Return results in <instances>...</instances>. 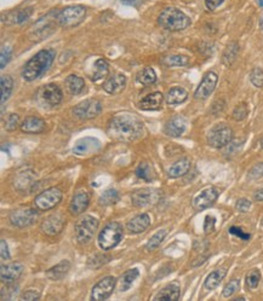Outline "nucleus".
Wrapping results in <instances>:
<instances>
[{
  "label": "nucleus",
  "instance_id": "f257e3e1",
  "mask_svg": "<svg viewBox=\"0 0 263 301\" xmlns=\"http://www.w3.org/2000/svg\"><path fill=\"white\" fill-rule=\"evenodd\" d=\"M144 125L136 115L123 112L109 121L107 134L112 139L123 143H131L143 136Z\"/></svg>",
  "mask_w": 263,
  "mask_h": 301
},
{
  "label": "nucleus",
  "instance_id": "f03ea898",
  "mask_svg": "<svg viewBox=\"0 0 263 301\" xmlns=\"http://www.w3.org/2000/svg\"><path fill=\"white\" fill-rule=\"evenodd\" d=\"M55 56L56 53L53 48L39 51L35 56H33L26 63L23 70H22V78L26 81H34L35 79H38L39 77L48 72L55 60Z\"/></svg>",
  "mask_w": 263,
  "mask_h": 301
},
{
  "label": "nucleus",
  "instance_id": "7ed1b4c3",
  "mask_svg": "<svg viewBox=\"0 0 263 301\" xmlns=\"http://www.w3.org/2000/svg\"><path fill=\"white\" fill-rule=\"evenodd\" d=\"M158 23L161 28L170 32H179L186 29L191 24V19L187 15L174 7H168L158 17Z\"/></svg>",
  "mask_w": 263,
  "mask_h": 301
},
{
  "label": "nucleus",
  "instance_id": "20e7f679",
  "mask_svg": "<svg viewBox=\"0 0 263 301\" xmlns=\"http://www.w3.org/2000/svg\"><path fill=\"white\" fill-rule=\"evenodd\" d=\"M123 235H124V231H123V226L119 222H109L103 227V230L98 235V246L103 251L113 249L120 243Z\"/></svg>",
  "mask_w": 263,
  "mask_h": 301
},
{
  "label": "nucleus",
  "instance_id": "39448f33",
  "mask_svg": "<svg viewBox=\"0 0 263 301\" xmlns=\"http://www.w3.org/2000/svg\"><path fill=\"white\" fill-rule=\"evenodd\" d=\"M87 16V9L83 5H72L61 10L57 14L58 26L62 28H73L82 23Z\"/></svg>",
  "mask_w": 263,
  "mask_h": 301
},
{
  "label": "nucleus",
  "instance_id": "423d86ee",
  "mask_svg": "<svg viewBox=\"0 0 263 301\" xmlns=\"http://www.w3.org/2000/svg\"><path fill=\"white\" fill-rule=\"evenodd\" d=\"M58 12H50L46 16L41 17L36 23L31 28V39L33 41H40L48 38L49 35L56 31V23L57 21Z\"/></svg>",
  "mask_w": 263,
  "mask_h": 301
},
{
  "label": "nucleus",
  "instance_id": "0eeeda50",
  "mask_svg": "<svg viewBox=\"0 0 263 301\" xmlns=\"http://www.w3.org/2000/svg\"><path fill=\"white\" fill-rule=\"evenodd\" d=\"M98 229V220L96 218L87 215L75 225V239L78 243L85 244L92 239L93 235Z\"/></svg>",
  "mask_w": 263,
  "mask_h": 301
},
{
  "label": "nucleus",
  "instance_id": "6e6552de",
  "mask_svg": "<svg viewBox=\"0 0 263 301\" xmlns=\"http://www.w3.org/2000/svg\"><path fill=\"white\" fill-rule=\"evenodd\" d=\"M233 131L227 125H216L208 134V143L212 148L221 149L232 142Z\"/></svg>",
  "mask_w": 263,
  "mask_h": 301
},
{
  "label": "nucleus",
  "instance_id": "1a4fd4ad",
  "mask_svg": "<svg viewBox=\"0 0 263 301\" xmlns=\"http://www.w3.org/2000/svg\"><path fill=\"white\" fill-rule=\"evenodd\" d=\"M62 200V191L58 188H50L34 199V205L40 210H50Z\"/></svg>",
  "mask_w": 263,
  "mask_h": 301
},
{
  "label": "nucleus",
  "instance_id": "9d476101",
  "mask_svg": "<svg viewBox=\"0 0 263 301\" xmlns=\"http://www.w3.org/2000/svg\"><path fill=\"white\" fill-rule=\"evenodd\" d=\"M102 111V104L97 99H87L73 109V114L80 120L95 119Z\"/></svg>",
  "mask_w": 263,
  "mask_h": 301
},
{
  "label": "nucleus",
  "instance_id": "9b49d317",
  "mask_svg": "<svg viewBox=\"0 0 263 301\" xmlns=\"http://www.w3.org/2000/svg\"><path fill=\"white\" fill-rule=\"evenodd\" d=\"M38 219V212L33 208H18L10 213V222L16 227H27Z\"/></svg>",
  "mask_w": 263,
  "mask_h": 301
},
{
  "label": "nucleus",
  "instance_id": "f8f14e48",
  "mask_svg": "<svg viewBox=\"0 0 263 301\" xmlns=\"http://www.w3.org/2000/svg\"><path fill=\"white\" fill-rule=\"evenodd\" d=\"M115 285H117V280L113 276H107V277L102 278L100 282L93 285L92 292H91V299L95 301L108 299L112 295Z\"/></svg>",
  "mask_w": 263,
  "mask_h": 301
},
{
  "label": "nucleus",
  "instance_id": "ddd939ff",
  "mask_svg": "<svg viewBox=\"0 0 263 301\" xmlns=\"http://www.w3.org/2000/svg\"><path fill=\"white\" fill-rule=\"evenodd\" d=\"M161 192L156 189H149V188H144V189L136 190L131 196V202L135 207H146V206L154 205L160 199Z\"/></svg>",
  "mask_w": 263,
  "mask_h": 301
},
{
  "label": "nucleus",
  "instance_id": "4468645a",
  "mask_svg": "<svg viewBox=\"0 0 263 301\" xmlns=\"http://www.w3.org/2000/svg\"><path fill=\"white\" fill-rule=\"evenodd\" d=\"M218 190L216 188H206V189L201 190L193 200V207L194 209L200 212V210L206 209V208L211 207L213 203L216 202V200L218 199Z\"/></svg>",
  "mask_w": 263,
  "mask_h": 301
},
{
  "label": "nucleus",
  "instance_id": "2eb2a0df",
  "mask_svg": "<svg viewBox=\"0 0 263 301\" xmlns=\"http://www.w3.org/2000/svg\"><path fill=\"white\" fill-rule=\"evenodd\" d=\"M38 97L44 104L55 107L62 100V91L56 84H48L41 87L38 92Z\"/></svg>",
  "mask_w": 263,
  "mask_h": 301
},
{
  "label": "nucleus",
  "instance_id": "dca6fc26",
  "mask_svg": "<svg viewBox=\"0 0 263 301\" xmlns=\"http://www.w3.org/2000/svg\"><path fill=\"white\" fill-rule=\"evenodd\" d=\"M217 74L213 72H209L204 75L203 80H201L200 85L196 89L194 97L198 99H206L210 97V95L215 91V87L217 85Z\"/></svg>",
  "mask_w": 263,
  "mask_h": 301
},
{
  "label": "nucleus",
  "instance_id": "f3484780",
  "mask_svg": "<svg viewBox=\"0 0 263 301\" xmlns=\"http://www.w3.org/2000/svg\"><path fill=\"white\" fill-rule=\"evenodd\" d=\"M101 149V142L93 137H85L79 139L73 148V153L77 156H87L97 153Z\"/></svg>",
  "mask_w": 263,
  "mask_h": 301
},
{
  "label": "nucleus",
  "instance_id": "a211bd4d",
  "mask_svg": "<svg viewBox=\"0 0 263 301\" xmlns=\"http://www.w3.org/2000/svg\"><path fill=\"white\" fill-rule=\"evenodd\" d=\"M35 183V174L29 168L19 171L15 177V188L21 192L31 191Z\"/></svg>",
  "mask_w": 263,
  "mask_h": 301
},
{
  "label": "nucleus",
  "instance_id": "6ab92c4d",
  "mask_svg": "<svg viewBox=\"0 0 263 301\" xmlns=\"http://www.w3.org/2000/svg\"><path fill=\"white\" fill-rule=\"evenodd\" d=\"M63 227H65V219L60 214L50 215L41 222V230L49 236H56L62 231Z\"/></svg>",
  "mask_w": 263,
  "mask_h": 301
},
{
  "label": "nucleus",
  "instance_id": "aec40b11",
  "mask_svg": "<svg viewBox=\"0 0 263 301\" xmlns=\"http://www.w3.org/2000/svg\"><path fill=\"white\" fill-rule=\"evenodd\" d=\"M23 272V265L19 263L7 264V265H1L0 269V278L2 283H14L15 281L18 280Z\"/></svg>",
  "mask_w": 263,
  "mask_h": 301
},
{
  "label": "nucleus",
  "instance_id": "412c9836",
  "mask_svg": "<svg viewBox=\"0 0 263 301\" xmlns=\"http://www.w3.org/2000/svg\"><path fill=\"white\" fill-rule=\"evenodd\" d=\"M151 225V218L147 213H142V214L136 215V217L132 218L129 222H127L126 227H127V231L130 234H141V232L146 231L147 229Z\"/></svg>",
  "mask_w": 263,
  "mask_h": 301
},
{
  "label": "nucleus",
  "instance_id": "4be33fe9",
  "mask_svg": "<svg viewBox=\"0 0 263 301\" xmlns=\"http://www.w3.org/2000/svg\"><path fill=\"white\" fill-rule=\"evenodd\" d=\"M126 86V78L124 74H114L103 84V90L109 95H118Z\"/></svg>",
  "mask_w": 263,
  "mask_h": 301
},
{
  "label": "nucleus",
  "instance_id": "5701e85b",
  "mask_svg": "<svg viewBox=\"0 0 263 301\" xmlns=\"http://www.w3.org/2000/svg\"><path fill=\"white\" fill-rule=\"evenodd\" d=\"M108 74H109V65H108L107 61L103 58L96 60L93 63V72L90 77L91 81H93L95 84H100L107 79Z\"/></svg>",
  "mask_w": 263,
  "mask_h": 301
},
{
  "label": "nucleus",
  "instance_id": "b1692460",
  "mask_svg": "<svg viewBox=\"0 0 263 301\" xmlns=\"http://www.w3.org/2000/svg\"><path fill=\"white\" fill-rule=\"evenodd\" d=\"M45 121L43 119L38 116H29L22 122L21 125V129L22 132L24 133H31V134H35V133H41L45 129Z\"/></svg>",
  "mask_w": 263,
  "mask_h": 301
},
{
  "label": "nucleus",
  "instance_id": "393cba45",
  "mask_svg": "<svg viewBox=\"0 0 263 301\" xmlns=\"http://www.w3.org/2000/svg\"><path fill=\"white\" fill-rule=\"evenodd\" d=\"M88 202H90V199H88V192L85 191H79L73 196L72 202H70V213L74 215H79L82 213H84L87 210V208L88 207Z\"/></svg>",
  "mask_w": 263,
  "mask_h": 301
},
{
  "label": "nucleus",
  "instance_id": "a878e982",
  "mask_svg": "<svg viewBox=\"0 0 263 301\" xmlns=\"http://www.w3.org/2000/svg\"><path fill=\"white\" fill-rule=\"evenodd\" d=\"M186 131V121H184L183 117L176 116L174 119H171L170 121L166 124L165 127V133L169 137H179L183 134V132Z\"/></svg>",
  "mask_w": 263,
  "mask_h": 301
},
{
  "label": "nucleus",
  "instance_id": "bb28decb",
  "mask_svg": "<svg viewBox=\"0 0 263 301\" xmlns=\"http://www.w3.org/2000/svg\"><path fill=\"white\" fill-rule=\"evenodd\" d=\"M70 270V263L68 260H62L60 264L55 265L48 270L46 272V277L51 281H60L67 276V273Z\"/></svg>",
  "mask_w": 263,
  "mask_h": 301
},
{
  "label": "nucleus",
  "instance_id": "cd10ccee",
  "mask_svg": "<svg viewBox=\"0 0 263 301\" xmlns=\"http://www.w3.org/2000/svg\"><path fill=\"white\" fill-rule=\"evenodd\" d=\"M164 96L160 92H154V94L148 95L140 102V108L142 110H159L163 104Z\"/></svg>",
  "mask_w": 263,
  "mask_h": 301
},
{
  "label": "nucleus",
  "instance_id": "c85d7f7f",
  "mask_svg": "<svg viewBox=\"0 0 263 301\" xmlns=\"http://www.w3.org/2000/svg\"><path fill=\"white\" fill-rule=\"evenodd\" d=\"M66 85V89L67 91L70 92V95H79L84 91V87H85V81L83 78L78 77V75H70L67 77L65 81Z\"/></svg>",
  "mask_w": 263,
  "mask_h": 301
},
{
  "label": "nucleus",
  "instance_id": "c756f323",
  "mask_svg": "<svg viewBox=\"0 0 263 301\" xmlns=\"http://www.w3.org/2000/svg\"><path fill=\"white\" fill-rule=\"evenodd\" d=\"M179 298V287L177 285H169L154 297L156 301H176Z\"/></svg>",
  "mask_w": 263,
  "mask_h": 301
},
{
  "label": "nucleus",
  "instance_id": "7c9ffc66",
  "mask_svg": "<svg viewBox=\"0 0 263 301\" xmlns=\"http://www.w3.org/2000/svg\"><path fill=\"white\" fill-rule=\"evenodd\" d=\"M189 170H191V161L188 158H181L169 168L168 174L170 178H179L188 173Z\"/></svg>",
  "mask_w": 263,
  "mask_h": 301
},
{
  "label": "nucleus",
  "instance_id": "2f4dec72",
  "mask_svg": "<svg viewBox=\"0 0 263 301\" xmlns=\"http://www.w3.org/2000/svg\"><path fill=\"white\" fill-rule=\"evenodd\" d=\"M33 9L32 7H27V9L18 10V11H12L6 15V23L7 24H19L22 22L27 21L31 17Z\"/></svg>",
  "mask_w": 263,
  "mask_h": 301
},
{
  "label": "nucleus",
  "instance_id": "473e14b6",
  "mask_svg": "<svg viewBox=\"0 0 263 301\" xmlns=\"http://www.w3.org/2000/svg\"><path fill=\"white\" fill-rule=\"evenodd\" d=\"M187 97H188V94H187L186 90L182 89V87H173L171 90H169L165 99L169 105H175L183 103L187 99Z\"/></svg>",
  "mask_w": 263,
  "mask_h": 301
},
{
  "label": "nucleus",
  "instance_id": "72a5a7b5",
  "mask_svg": "<svg viewBox=\"0 0 263 301\" xmlns=\"http://www.w3.org/2000/svg\"><path fill=\"white\" fill-rule=\"evenodd\" d=\"M140 276V271L137 269H131V270L126 271L124 275L122 276L119 282V290L120 292H126L130 288L132 287L135 281L137 280V277Z\"/></svg>",
  "mask_w": 263,
  "mask_h": 301
},
{
  "label": "nucleus",
  "instance_id": "f704fd0d",
  "mask_svg": "<svg viewBox=\"0 0 263 301\" xmlns=\"http://www.w3.org/2000/svg\"><path fill=\"white\" fill-rule=\"evenodd\" d=\"M226 277V271L225 270H216L213 272H211L210 275L206 277L205 282H204V287L208 290H213L215 288H217L220 285V283L222 282L223 278Z\"/></svg>",
  "mask_w": 263,
  "mask_h": 301
},
{
  "label": "nucleus",
  "instance_id": "c9c22d12",
  "mask_svg": "<svg viewBox=\"0 0 263 301\" xmlns=\"http://www.w3.org/2000/svg\"><path fill=\"white\" fill-rule=\"evenodd\" d=\"M238 53H239V45L237 43H232L227 46V48L223 52L222 62L226 65H232L234 61L237 60Z\"/></svg>",
  "mask_w": 263,
  "mask_h": 301
},
{
  "label": "nucleus",
  "instance_id": "e433bc0d",
  "mask_svg": "<svg viewBox=\"0 0 263 301\" xmlns=\"http://www.w3.org/2000/svg\"><path fill=\"white\" fill-rule=\"evenodd\" d=\"M161 63L166 67H183L189 63L188 57L181 55H170L161 58Z\"/></svg>",
  "mask_w": 263,
  "mask_h": 301
},
{
  "label": "nucleus",
  "instance_id": "4c0bfd02",
  "mask_svg": "<svg viewBox=\"0 0 263 301\" xmlns=\"http://www.w3.org/2000/svg\"><path fill=\"white\" fill-rule=\"evenodd\" d=\"M0 86H1V104H4L11 95L12 87H14V80L10 75H2L1 79H0Z\"/></svg>",
  "mask_w": 263,
  "mask_h": 301
},
{
  "label": "nucleus",
  "instance_id": "58836bf2",
  "mask_svg": "<svg viewBox=\"0 0 263 301\" xmlns=\"http://www.w3.org/2000/svg\"><path fill=\"white\" fill-rule=\"evenodd\" d=\"M120 199L119 192L117 191L115 189H108L103 192L102 195L98 199V203L101 206H112L115 205Z\"/></svg>",
  "mask_w": 263,
  "mask_h": 301
},
{
  "label": "nucleus",
  "instance_id": "ea45409f",
  "mask_svg": "<svg viewBox=\"0 0 263 301\" xmlns=\"http://www.w3.org/2000/svg\"><path fill=\"white\" fill-rule=\"evenodd\" d=\"M137 81L142 85H152L157 81V74L151 67L144 68L137 74Z\"/></svg>",
  "mask_w": 263,
  "mask_h": 301
},
{
  "label": "nucleus",
  "instance_id": "a19ab883",
  "mask_svg": "<svg viewBox=\"0 0 263 301\" xmlns=\"http://www.w3.org/2000/svg\"><path fill=\"white\" fill-rule=\"evenodd\" d=\"M136 174H137V177L146 180V182H152L154 178L153 168H152L148 163H141V165L137 167Z\"/></svg>",
  "mask_w": 263,
  "mask_h": 301
},
{
  "label": "nucleus",
  "instance_id": "79ce46f5",
  "mask_svg": "<svg viewBox=\"0 0 263 301\" xmlns=\"http://www.w3.org/2000/svg\"><path fill=\"white\" fill-rule=\"evenodd\" d=\"M165 237H166L165 230H159L157 234H154L153 236L151 237V239H149L148 243H147L146 248L148 249V251H153V249L158 248V247L161 244V242L164 241V238H165Z\"/></svg>",
  "mask_w": 263,
  "mask_h": 301
},
{
  "label": "nucleus",
  "instance_id": "37998d69",
  "mask_svg": "<svg viewBox=\"0 0 263 301\" xmlns=\"http://www.w3.org/2000/svg\"><path fill=\"white\" fill-rule=\"evenodd\" d=\"M260 281H261V273L259 270H252L247 273L246 276V285L251 289H255L259 285Z\"/></svg>",
  "mask_w": 263,
  "mask_h": 301
},
{
  "label": "nucleus",
  "instance_id": "c03bdc74",
  "mask_svg": "<svg viewBox=\"0 0 263 301\" xmlns=\"http://www.w3.org/2000/svg\"><path fill=\"white\" fill-rule=\"evenodd\" d=\"M17 293H18V288L15 287L14 283H7L6 288H2L1 289V299L5 300H12L16 298Z\"/></svg>",
  "mask_w": 263,
  "mask_h": 301
},
{
  "label": "nucleus",
  "instance_id": "a18cd8bd",
  "mask_svg": "<svg viewBox=\"0 0 263 301\" xmlns=\"http://www.w3.org/2000/svg\"><path fill=\"white\" fill-rule=\"evenodd\" d=\"M240 287V281L239 280H232L229 283H227L226 285V287L223 288V297L225 298H229L232 297L233 294H234L235 292H237L238 289H239Z\"/></svg>",
  "mask_w": 263,
  "mask_h": 301
},
{
  "label": "nucleus",
  "instance_id": "49530a36",
  "mask_svg": "<svg viewBox=\"0 0 263 301\" xmlns=\"http://www.w3.org/2000/svg\"><path fill=\"white\" fill-rule=\"evenodd\" d=\"M18 122H19V116L17 114L7 115V117L5 119V129L9 132L15 131V129L18 127Z\"/></svg>",
  "mask_w": 263,
  "mask_h": 301
},
{
  "label": "nucleus",
  "instance_id": "de8ad7c7",
  "mask_svg": "<svg viewBox=\"0 0 263 301\" xmlns=\"http://www.w3.org/2000/svg\"><path fill=\"white\" fill-rule=\"evenodd\" d=\"M233 119L235 120V121H243V120L245 119V117L247 116V108L246 105L244 104V103H242V104H238L237 107L234 108V110H233Z\"/></svg>",
  "mask_w": 263,
  "mask_h": 301
},
{
  "label": "nucleus",
  "instance_id": "09e8293b",
  "mask_svg": "<svg viewBox=\"0 0 263 301\" xmlns=\"http://www.w3.org/2000/svg\"><path fill=\"white\" fill-rule=\"evenodd\" d=\"M250 80L256 87H263V70L260 68H255L250 75Z\"/></svg>",
  "mask_w": 263,
  "mask_h": 301
},
{
  "label": "nucleus",
  "instance_id": "8fccbe9b",
  "mask_svg": "<svg viewBox=\"0 0 263 301\" xmlns=\"http://www.w3.org/2000/svg\"><path fill=\"white\" fill-rule=\"evenodd\" d=\"M10 58H11V50L9 48H2L1 55H0V67H1V69H4L5 65L9 63Z\"/></svg>",
  "mask_w": 263,
  "mask_h": 301
},
{
  "label": "nucleus",
  "instance_id": "3c124183",
  "mask_svg": "<svg viewBox=\"0 0 263 301\" xmlns=\"http://www.w3.org/2000/svg\"><path fill=\"white\" fill-rule=\"evenodd\" d=\"M229 234L234 235V236H238L239 238L244 239V241H247V239L250 238V234H247V232H244L242 229H240V227H237V226L230 227Z\"/></svg>",
  "mask_w": 263,
  "mask_h": 301
},
{
  "label": "nucleus",
  "instance_id": "603ef678",
  "mask_svg": "<svg viewBox=\"0 0 263 301\" xmlns=\"http://www.w3.org/2000/svg\"><path fill=\"white\" fill-rule=\"evenodd\" d=\"M215 222H216L215 218L211 217V215H208V217L205 218V224H204V231H205L206 234H210V232L213 230V227H215Z\"/></svg>",
  "mask_w": 263,
  "mask_h": 301
},
{
  "label": "nucleus",
  "instance_id": "864d4df0",
  "mask_svg": "<svg viewBox=\"0 0 263 301\" xmlns=\"http://www.w3.org/2000/svg\"><path fill=\"white\" fill-rule=\"evenodd\" d=\"M96 259H97V256H96V255L93 256V258L88 259V266H90V268H96V263H98V268H100L101 265H103V264L107 263V260L109 258H108V256H105V254H103V255H101L100 260H96Z\"/></svg>",
  "mask_w": 263,
  "mask_h": 301
},
{
  "label": "nucleus",
  "instance_id": "5fc2aeb1",
  "mask_svg": "<svg viewBox=\"0 0 263 301\" xmlns=\"http://www.w3.org/2000/svg\"><path fill=\"white\" fill-rule=\"evenodd\" d=\"M250 207H251V202L246 199H242L237 202V209L239 212H247L250 209Z\"/></svg>",
  "mask_w": 263,
  "mask_h": 301
},
{
  "label": "nucleus",
  "instance_id": "6e6d98bb",
  "mask_svg": "<svg viewBox=\"0 0 263 301\" xmlns=\"http://www.w3.org/2000/svg\"><path fill=\"white\" fill-rule=\"evenodd\" d=\"M0 251H1V259L2 260H9L10 259V253H9V247L5 239H1L0 242Z\"/></svg>",
  "mask_w": 263,
  "mask_h": 301
},
{
  "label": "nucleus",
  "instance_id": "4d7b16f0",
  "mask_svg": "<svg viewBox=\"0 0 263 301\" xmlns=\"http://www.w3.org/2000/svg\"><path fill=\"white\" fill-rule=\"evenodd\" d=\"M39 298H40V294H39L38 292H35V290H28V292H26L23 295H22V299L28 301L39 300Z\"/></svg>",
  "mask_w": 263,
  "mask_h": 301
},
{
  "label": "nucleus",
  "instance_id": "13d9d810",
  "mask_svg": "<svg viewBox=\"0 0 263 301\" xmlns=\"http://www.w3.org/2000/svg\"><path fill=\"white\" fill-rule=\"evenodd\" d=\"M263 175V163H260V165L255 166L254 168L250 172V177L251 178H260Z\"/></svg>",
  "mask_w": 263,
  "mask_h": 301
},
{
  "label": "nucleus",
  "instance_id": "bf43d9fd",
  "mask_svg": "<svg viewBox=\"0 0 263 301\" xmlns=\"http://www.w3.org/2000/svg\"><path fill=\"white\" fill-rule=\"evenodd\" d=\"M225 0H205V5L210 11H213V10L217 9Z\"/></svg>",
  "mask_w": 263,
  "mask_h": 301
},
{
  "label": "nucleus",
  "instance_id": "052dcab7",
  "mask_svg": "<svg viewBox=\"0 0 263 301\" xmlns=\"http://www.w3.org/2000/svg\"><path fill=\"white\" fill-rule=\"evenodd\" d=\"M123 4L130 5V6H137L142 2V0H122Z\"/></svg>",
  "mask_w": 263,
  "mask_h": 301
},
{
  "label": "nucleus",
  "instance_id": "680f3d73",
  "mask_svg": "<svg viewBox=\"0 0 263 301\" xmlns=\"http://www.w3.org/2000/svg\"><path fill=\"white\" fill-rule=\"evenodd\" d=\"M254 197L256 201H263V188L262 189H259L256 192H255Z\"/></svg>",
  "mask_w": 263,
  "mask_h": 301
},
{
  "label": "nucleus",
  "instance_id": "e2e57ef3",
  "mask_svg": "<svg viewBox=\"0 0 263 301\" xmlns=\"http://www.w3.org/2000/svg\"><path fill=\"white\" fill-rule=\"evenodd\" d=\"M260 28L263 29V12H262L261 17H260Z\"/></svg>",
  "mask_w": 263,
  "mask_h": 301
},
{
  "label": "nucleus",
  "instance_id": "0e129e2a",
  "mask_svg": "<svg viewBox=\"0 0 263 301\" xmlns=\"http://www.w3.org/2000/svg\"><path fill=\"white\" fill-rule=\"evenodd\" d=\"M257 2H259L260 6H261V7L263 6V0H257Z\"/></svg>",
  "mask_w": 263,
  "mask_h": 301
},
{
  "label": "nucleus",
  "instance_id": "69168bd1",
  "mask_svg": "<svg viewBox=\"0 0 263 301\" xmlns=\"http://www.w3.org/2000/svg\"><path fill=\"white\" fill-rule=\"evenodd\" d=\"M261 145H262V148H263V139H262V142H261Z\"/></svg>",
  "mask_w": 263,
  "mask_h": 301
},
{
  "label": "nucleus",
  "instance_id": "338daca9",
  "mask_svg": "<svg viewBox=\"0 0 263 301\" xmlns=\"http://www.w3.org/2000/svg\"><path fill=\"white\" fill-rule=\"evenodd\" d=\"M262 225H263V219H262Z\"/></svg>",
  "mask_w": 263,
  "mask_h": 301
}]
</instances>
